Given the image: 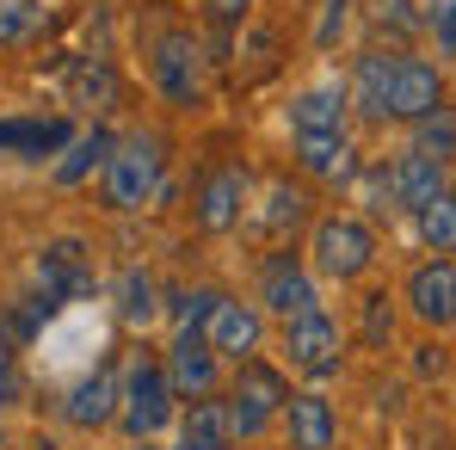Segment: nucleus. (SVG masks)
<instances>
[{"label":"nucleus","instance_id":"obj_1","mask_svg":"<svg viewBox=\"0 0 456 450\" xmlns=\"http://www.w3.org/2000/svg\"><path fill=\"white\" fill-rule=\"evenodd\" d=\"M160 136H124L111 160H105V204L111 210H142L154 192H160Z\"/></svg>","mask_w":456,"mask_h":450},{"label":"nucleus","instance_id":"obj_2","mask_svg":"<svg viewBox=\"0 0 456 450\" xmlns=\"http://www.w3.org/2000/svg\"><path fill=\"white\" fill-rule=\"evenodd\" d=\"M173 376H167V364H149V358H136L130 364V376H124V401H118V426L136 438V445H149L154 432L173 420Z\"/></svg>","mask_w":456,"mask_h":450},{"label":"nucleus","instance_id":"obj_3","mask_svg":"<svg viewBox=\"0 0 456 450\" xmlns=\"http://www.w3.org/2000/svg\"><path fill=\"white\" fill-rule=\"evenodd\" d=\"M308 259H314V272H321V278L352 284V278H364V272H370L377 241H370V228L358 223V217H327V223H314Z\"/></svg>","mask_w":456,"mask_h":450},{"label":"nucleus","instance_id":"obj_4","mask_svg":"<svg viewBox=\"0 0 456 450\" xmlns=\"http://www.w3.org/2000/svg\"><path fill=\"white\" fill-rule=\"evenodd\" d=\"M290 395H284V382L265 371V364H240V382H234V395H228V426H234V438H259L265 432V420L284 407Z\"/></svg>","mask_w":456,"mask_h":450},{"label":"nucleus","instance_id":"obj_5","mask_svg":"<svg viewBox=\"0 0 456 450\" xmlns=\"http://www.w3.org/2000/svg\"><path fill=\"white\" fill-rule=\"evenodd\" d=\"M432 111H444V80L419 56H395V80H388V118L401 124H426Z\"/></svg>","mask_w":456,"mask_h":450},{"label":"nucleus","instance_id":"obj_6","mask_svg":"<svg viewBox=\"0 0 456 450\" xmlns=\"http://www.w3.org/2000/svg\"><path fill=\"white\" fill-rule=\"evenodd\" d=\"M259 302H265L272 315H284V321H297V315H314V308H321L314 278L303 272L297 253H272V259H265V272H259Z\"/></svg>","mask_w":456,"mask_h":450},{"label":"nucleus","instance_id":"obj_7","mask_svg":"<svg viewBox=\"0 0 456 450\" xmlns=\"http://www.w3.org/2000/svg\"><path fill=\"white\" fill-rule=\"evenodd\" d=\"M284 352H290V364L308 376H333L339 371V327H333V315H297V321H284Z\"/></svg>","mask_w":456,"mask_h":450},{"label":"nucleus","instance_id":"obj_8","mask_svg":"<svg viewBox=\"0 0 456 450\" xmlns=\"http://www.w3.org/2000/svg\"><path fill=\"white\" fill-rule=\"evenodd\" d=\"M167 376H173V389L191 395V401H204V395L216 389V346H210L204 327H179V333H173V346H167Z\"/></svg>","mask_w":456,"mask_h":450},{"label":"nucleus","instance_id":"obj_9","mask_svg":"<svg viewBox=\"0 0 456 450\" xmlns=\"http://www.w3.org/2000/svg\"><path fill=\"white\" fill-rule=\"evenodd\" d=\"M37 284L50 302H69V297H86L93 290V272H86V247L80 241H50L37 253Z\"/></svg>","mask_w":456,"mask_h":450},{"label":"nucleus","instance_id":"obj_10","mask_svg":"<svg viewBox=\"0 0 456 450\" xmlns=\"http://www.w3.org/2000/svg\"><path fill=\"white\" fill-rule=\"evenodd\" d=\"M154 86L173 99V105H191L198 99V44L185 31H167L154 44Z\"/></svg>","mask_w":456,"mask_h":450},{"label":"nucleus","instance_id":"obj_11","mask_svg":"<svg viewBox=\"0 0 456 450\" xmlns=\"http://www.w3.org/2000/svg\"><path fill=\"white\" fill-rule=\"evenodd\" d=\"M75 130L69 118H0V154H19V160H44V154L69 149Z\"/></svg>","mask_w":456,"mask_h":450},{"label":"nucleus","instance_id":"obj_12","mask_svg":"<svg viewBox=\"0 0 456 450\" xmlns=\"http://www.w3.org/2000/svg\"><path fill=\"white\" fill-rule=\"evenodd\" d=\"M204 333H210L216 358H240V364H247V358L259 352V333H265V327H259V308H253V302H228L223 297Z\"/></svg>","mask_w":456,"mask_h":450},{"label":"nucleus","instance_id":"obj_13","mask_svg":"<svg viewBox=\"0 0 456 450\" xmlns=\"http://www.w3.org/2000/svg\"><path fill=\"white\" fill-rule=\"evenodd\" d=\"M346 105H352V86H346V80H321V86L297 93L290 124H297V136H327V130H346Z\"/></svg>","mask_w":456,"mask_h":450},{"label":"nucleus","instance_id":"obj_14","mask_svg":"<svg viewBox=\"0 0 456 450\" xmlns=\"http://www.w3.org/2000/svg\"><path fill=\"white\" fill-rule=\"evenodd\" d=\"M407 308H413L426 327L456 321V272L444 259H432V266H419V272L407 278Z\"/></svg>","mask_w":456,"mask_h":450},{"label":"nucleus","instance_id":"obj_15","mask_svg":"<svg viewBox=\"0 0 456 450\" xmlns=\"http://www.w3.org/2000/svg\"><path fill=\"white\" fill-rule=\"evenodd\" d=\"M240 204H247V173L240 167H216L204 179V192H198V223L210 234H223V228L240 223Z\"/></svg>","mask_w":456,"mask_h":450},{"label":"nucleus","instance_id":"obj_16","mask_svg":"<svg viewBox=\"0 0 456 450\" xmlns=\"http://www.w3.org/2000/svg\"><path fill=\"white\" fill-rule=\"evenodd\" d=\"M284 420H290V450H333V432H339V420H333V407H327V395H290L284 401Z\"/></svg>","mask_w":456,"mask_h":450},{"label":"nucleus","instance_id":"obj_17","mask_svg":"<svg viewBox=\"0 0 456 450\" xmlns=\"http://www.w3.org/2000/svg\"><path fill=\"white\" fill-rule=\"evenodd\" d=\"M388 173H395V198H401V210H426V204L444 192V167H438V154H426V149L401 154Z\"/></svg>","mask_w":456,"mask_h":450},{"label":"nucleus","instance_id":"obj_18","mask_svg":"<svg viewBox=\"0 0 456 450\" xmlns=\"http://www.w3.org/2000/svg\"><path fill=\"white\" fill-rule=\"evenodd\" d=\"M118 401H124V389L111 382V371H93L86 382L69 389V401H62V413H69V426H105V420H118Z\"/></svg>","mask_w":456,"mask_h":450},{"label":"nucleus","instance_id":"obj_19","mask_svg":"<svg viewBox=\"0 0 456 450\" xmlns=\"http://www.w3.org/2000/svg\"><path fill=\"white\" fill-rule=\"evenodd\" d=\"M297 160H303L314 179H352V173H358L346 130H327V136H297Z\"/></svg>","mask_w":456,"mask_h":450},{"label":"nucleus","instance_id":"obj_20","mask_svg":"<svg viewBox=\"0 0 456 450\" xmlns=\"http://www.w3.org/2000/svg\"><path fill=\"white\" fill-rule=\"evenodd\" d=\"M179 445H191V450H228V445H234L228 401H191V413H185V438H179Z\"/></svg>","mask_w":456,"mask_h":450},{"label":"nucleus","instance_id":"obj_21","mask_svg":"<svg viewBox=\"0 0 456 450\" xmlns=\"http://www.w3.org/2000/svg\"><path fill=\"white\" fill-rule=\"evenodd\" d=\"M388 80H395V56H358V75H352V99L370 111V118H388Z\"/></svg>","mask_w":456,"mask_h":450},{"label":"nucleus","instance_id":"obj_22","mask_svg":"<svg viewBox=\"0 0 456 450\" xmlns=\"http://www.w3.org/2000/svg\"><path fill=\"white\" fill-rule=\"evenodd\" d=\"M118 315H124V327H149L154 315H160V302H154V278L149 272H124L118 278Z\"/></svg>","mask_w":456,"mask_h":450},{"label":"nucleus","instance_id":"obj_23","mask_svg":"<svg viewBox=\"0 0 456 450\" xmlns=\"http://www.w3.org/2000/svg\"><path fill=\"white\" fill-rule=\"evenodd\" d=\"M111 136L105 130H86V136H75L69 143V160H56V185H80L86 179V167H99V160H111Z\"/></svg>","mask_w":456,"mask_h":450},{"label":"nucleus","instance_id":"obj_24","mask_svg":"<svg viewBox=\"0 0 456 450\" xmlns=\"http://www.w3.org/2000/svg\"><path fill=\"white\" fill-rule=\"evenodd\" d=\"M419 217V234H426V247L432 253H456V198L451 192H438L426 210H413Z\"/></svg>","mask_w":456,"mask_h":450},{"label":"nucleus","instance_id":"obj_25","mask_svg":"<svg viewBox=\"0 0 456 450\" xmlns=\"http://www.w3.org/2000/svg\"><path fill=\"white\" fill-rule=\"evenodd\" d=\"M419 149H426V154H432V149L451 154L456 149V118H451V111H432V118L419 124Z\"/></svg>","mask_w":456,"mask_h":450},{"label":"nucleus","instance_id":"obj_26","mask_svg":"<svg viewBox=\"0 0 456 450\" xmlns=\"http://www.w3.org/2000/svg\"><path fill=\"white\" fill-rule=\"evenodd\" d=\"M31 19H37V6H31V0H0V44L25 37V31H31Z\"/></svg>","mask_w":456,"mask_h":450},{"label":"nucleus","instance_id":"obj_27","mask_svg":"<svg viewBox=\"0 0 456 450\" xmlns=\"http://www.w3.org/2000/svg\"><path fill=\"white\" fill-rule=\"evenodd\" d=\"M303 217V192H290V185H272V210H265V228H284Z\"/></svg>","mask_w":456,"mask_h":450},{"label":"nucleus","instance_id":"obj_28","mask_svg":"<svg viewBox=\"0 0 456 450\" xmlns=\"http://www.w3.org/2000/svg\"><path fill=\"white\" fill-rule=\"evenodd\" d=\"M346 31V0H321V25H314V44L333 50V37Z\"/></svg>","mask_w":456,"mask_h":450},{"label":"nucleus","instance_id":"obj_29","mask_svg":"<svg viewBox=\"0 0 456 450\" xmlns=\"http://www.w3.org/2000/svg\"><path fill=\"white\" fill-rule=\"evenodd\" d=\"M388 327H395V315H388V297H364V333L370 340H388Z\"/></svg>","mask_w":456,"mask_h":450},{"label":"nucleus","instance_id":"obj_30","mask_svg":"<svg viewBox=\"0 0 456 450\" xmlns=\"http://www.w3.org/2000/svg\"><path fill=\"white\" fill-rule=\"evenodd\" d=\"M432 31H438V44L456 50V0H432V19H426Z\"/></svg>","mask_w":456,"mask_h":450},{"label":"nucleus","instance_id":"obj_31","mask_svg":"<svg viewBox=\"0 0 456 450\" xmlns=\"http://www.w3.org/2000/svg\"><path fill=\"white\" fill-rule=\"evenodd\" d=\"M12 395H19V371L12 358H0V407H12Z\"/></svg>","mask_w":456,"mask_h":450},{"label":"nucleus","instance_id":"obj_32","mask_svg":"<svg viewBox=\"0 0 456 450\" xmlns=\"http://www.w3.org/2000/svg\"><path fill=\"white\" fill-rule=\"evenodd\" d=\"M204 6H210V19H240L253 0H204Z\"/></svg>","mask_w":456,"mask_h":450},{"label":"nucleus","instance_id":"obj_33","mask_svg":"<svg viewBox=\"0 0 456 450\" xmlns=\"http://www.w3.org/2000/svg\"><path fill=\"white\" fill-rule=\"evenodd\" d=\"M419 371H444V352L438 346H419Z\"/></svg>","mask_w":456,"mask_h":450},{"label":"nucleus","instance_id":"obj_34","mask_svg":"<svg viewBox=\"0 0 456 450\" xmlns=\"http://www.w3.org/2000/svg\"><path fill=\"white\" fill-rule=\"evenodd\" d=\"M0 358H6V333H0Z\"/></svg>","mask_w":456,"mask_h":450},{"label":"nucleus","instance_id":"obj_35","mask_svg":"<svg viewBox=\"0 0 456 450\" xmlns=\"http://www.w3.org/2000/svg\"><path fill=\"white\" fill-rule=\"evenodd\" d=\"M136 450H154V445H136Z\"/></svg>","mask_w":456,"mask_h":450},{"label":"nucleus","instance_id":"obj_36","mask_svg":"<svg viewBox=\"0 0 456 450\" xmlns=\"http://www.w3.org/2000/svg\"><path fill=\"white\" fill-rule=\"evenodd\" d=\"M179 450H191V445H179Z\"/></svg>","mask_w":456,"mask_h":450}]
</instances>
